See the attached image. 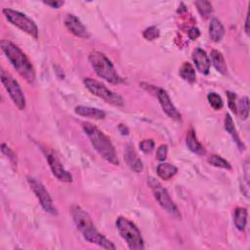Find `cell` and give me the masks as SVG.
Masks as SVG:
<instances>
[{
    "instance_id": "6da1fadb",
    "label": "cell",
    "mask_w": 250,
    "mask_h": 250,
    "mask_svg": "<svg viewBox=\"0 0 250 250\" xmlns=\"http://www.w3.org/2000/svg\"><path fill=\"white\" fill-rule=\"evenodd\" d=\"M72 216L77 230L82 233L83 237L94 244L99 245L105 249H115L116 246L103 235L96 228L95 225L89 216V214L81 208L79 205H73L72 207Z\"/></svg>"
},
{
    "instance_id": "7a4b0ae2",
    "label": "cell",
    "mask_w": 250,
    "mask_h": 250,
    "mask_svg": "<svg viewBox=\"0 0 250 250\" xmlns=\"http://www.w3.org/2000/svg\"><path fill=\"white\" fill-rule=\"evenodd\" d=\"M0 46L18 74L25 78L27 82L33 84L36 81V72L27 55L16 44L9 40H1Z\"/></svg>"
},
{
    "instance_id": "3957f363",
    "label": "cell",
    "mask_w": 250,
    "mask_h": 250,
    "mask_svg": "<svg viewBox=\"0 0 250 250\" xmlns=\"http://www.w3.org/2000/svg\"><path fill=\"white\" fill-rule=\"evenodd\" d=\"M82 128L89 138L92 146L99 153V154L112 164L119 165V159L117 157L115 149L108 136H106L99 128L89 122L82 123Z\"/></svg>"
},
{
    "instance_id": "277c9868",
    "label": "cell",
    "mask_w": 250,
    "mask_h": 250,
    "mask_svg": "<svg viewBox=\"0 0 250 250\" xmlns=\"http://www.w3.org/2000/svg\"><path fill=\"white\" fill-rule=\"evenodd\" d=\"M89 62L95 73L101 78L112 84H119L122 82V78L117 75L114 65L105 54L99 51H93L89 55Z\"/></svg>"
},
{
    "instance_id": "5b68a950",
    "label": "cell",
    "mask_w": 250,
    "mask_h": 250,
    "mask_svg": "<svg viewBox=\"0 0 250 250\" xmlns=\"http://www.w3.org/2000/svg\"><path fill=\"white\" fill-rule=\"evenodd\" d=\"M116 228L121 237L126 241L128 247L132 250L145 249L144 239L138 227L125 217H118L116 219Z\"/></svg>"
},
{
    "instance_id": "8992f818",
    "label": "cell",
    "mask_w": 250,
    "mask_h": 250,
    "mask_svg": "<svg viewBox=\"0 0 250 250\" xmlns=\"http://www.w3.org/2000/svg\"><path fill=\"white\" fill-rule=\"evenodd\" d=\"M148 180H149V185L154 195V198L158 202L160 207L163 210H165L168 214H170L172 217L176 219H181V213L177 205L174 203V201L170 197L166 189H164L163 186L153 177H150Z\"/></svg>"
},
{
    "instance_id": "52a82bcc",
    "label": "cell",
    "mask_w": 250,
    "mask_h": 250,
    "mask_svg": "<svg viewBox=\"0 0 250 250\" xmlns=\"http://www.w3.org/2000/svg\"><path fill=\"white\" fill-rule=\"evenodd\" d=\"M3 15L5 16L6 20L11 23L13 26L17 27L18 29H20L22 32L28 34L29 36H31L34 38H38V28L37 26V24L31 19L29 18L27 15L19 12V11H15L13 9H9V8H5L2 10Z\"/></svg>"
},
{
    "instance_id": "ba28073f",
    "label": "cell",
    "mask_w": 250,
    "mask_h": 250,
    "mask_svg": "<svg viewBox=\"0 0 250 250\" xmlns=\"http://www.w3.org/2000/svg\"><path fill=\"white\" fill-rule=\"evenodd\" d=\"M85 87L95 96L103 99L108 104H111L115 107H122L124 105V101L121 96L108 89L103 83L99 82L96 79L87 77L84 79Z\"/></svg>"
},
{
    "instance_id": "9c48e42d",
    "label": "cell",
    "mask_w": 250,
    "mask_h": 250,
    "mask_svg": "<svg viewBox=\"0 0 250 250\" xmlns=\"http://www.w3.org/2000/svg\"><path fill=\"white\" fill-rule=\"evenodd\" d=\"M1 82L19 110L26 108V98L18 81L5 70H1Z\"/></svg>"
},
{
    "instance_id": "30bf717a",
    "label": "cell",
    "mask_w": 250,
    "mask_h": 250,
    "mask_svg": "<svg viewBox=\"0 0 250 250\" xmlns=\"http://www.w3.org/2000/svg\"><path fill=\"white\" fill-rule=\"evenodd\" d=\"M28 182H29L33 192L37 195V197H38L40 205L42 206V208L47 213H50L52 215H56L57 210H56V208L53 204V200H52L49 192H47L46 188L44 187V185L40 181H38V179H36L34 177H28Z\"/></svg>"
},
{
    "instance_id": "8fae6325",
    "label": "cell",
    "mask_w": 250,
    "mask_h": 250,
    "mask_svg": "<svg viewBox=\"0 0 250 250\" xmlns=\"http://www.w3.org/2000/svg\"><path fill=\"white\" fill-rule=\"evenodd\" d=\"M46 158L49 163V166L51 168V171L53 175L61 182H66V183H71L73 182V176L71 173H69L65 167L63 166L62 162L60 159L53 154V153H47L46 154Z\"/></svg>"
},
{
    "instance_id": "7c38bea8",
    "label": "cell",
    "mask_w": 250,
    "mask_h": 250,
    "mask_svg": "<svg viewBox=\"0 0 250 250\" xmlns=\"http://www.w3.org/2000/svg\"><path fill=\"white\" fill-rule=\"evenodd\" d=\"M157 99L159 101V104L162 108V111L172 119L174 120H181L182 119V115L180 112L177 110V108L174 106L172 103L168 93L164 89H158L157 91Z\"/></svg>"
},
{
    "instance_id": "4fadbf2b",
    "label": "cell",
    "mask_w": 250,
    "mask_h": 250,
    "mask_svg": "<svg viewBox=\"0 0 250 250\" xmlns=\"http://www.w3.org/2000/svg\"><path fill=\"white\" fill-rule=\"evenodd\" d=\"M65 25L67 29L77 38H88L90 37V34L86 29V27L75 15H72V14L68 15L65 19Z\"/></svg>"
},
{
    "instance_id": "5bb4252c",
    "label": "cell",
    "mask_w": 250,
    "mask_h": 250,
    "mask_svg": "<svg viewBox=\"0 0 250 250\" xmlns=\"http://www.w3.org/2000/svg\"><path fill=\"white\" fill-rule=\"evenodd\" d=\"M192 57L196 70L202 75H208L210 71V60L206 52L200 48H196L193 50Z\"/></svg>"
},
{
    "instance_id": "9a60e30c",
    "label": "cell",
    "mask_w": 250,
    "mask_h": 250,
    "mask_svg": "<svg viewBox=\"0 0 250 250\" xmlns=\"http://www.w3.org/2000/svg\"><path fill=\"white\" fill-rule=\"evenodd\" d=\"M124 159L127 163V165L136 173H141L144 170V165L139 157L138 154L134 150V148L131 145H128L125 149L124 153Z\"/></svg>"
},
{
    "instance_id": "2e32d148",
    "label": "cell",
    "mask_w": 250,
    "mask_h": 250,
    "mask_svg": "<svg viewBox=\"0 0 250 250\" xmlns=\"http://www.w3.org/2000/svg\"><path fill=\"white\" fill-rule=\"evenodd\" d=\"M225 129L230 134V136L231 137V139L233 140V142L235 143L237 148L240 151H244L245 150V146H244V144L242 143V141L239 138V135H238V133L236 131V128L234 126L232 117L229 114H227L226 116H225Z\"/></svg>"
},
{
    "instance_id": "e0dca14e",
    "label": "cell",
    "mask_w": 250,
    "mask_h": 250,
    "mask_svg": "<svg viewBox=\"0 0 250 250\" xmlns=\"http://www.w3.org/2000/svg\"><path fill=\"white\" fill-rule=\"evenodd\" d=\"M75 112L77 115L88 118H93V119H104L106 117V113L96 109V108H91V107H85V106H77L75 109Z\"/></svg>"
},
{
    "instance_id": "ac0fdd59",
    "label": "cell",
    "mask_w": 250,
    "mask_h": 250,
    "mask_svg": "<svg viewBox=\"0 0 250 250\" xmlns=\"http://www.w3.org/2000/svg\"><path fill=\"white\" fill-rule=\"evenodd\" d=\"M186 144L189 150L196 154L202 155L205 154L204 147L200 144V142L197 140V137L195 135V132L193 129H190L187 133V138H186Z\"/></svg>"
},
{
    "instance_id": "d6986e66",
    "label": "cell",
    "mask_w": 250,
    "mask_h": 250,
    "mask_svg": "<svg viewBox=\"0 0 250 250\" xmlns=\"http://www.w3.org/2000/svg\"><path fill=\"white\" fill-rule=\"evenodd\" d=\"M209 36H210L211 40L214 42L221 41L225 36V29H224L222 23L217 18H213L210 22Z\"/></svg>"
},
{
    "instance_id": "ffe728a7",
    "label": "cell",
    "mask_w": 250,
    "mask_h": 250,
    "mask_svg": "<svg viewBox=\"0 0 250 250\" xmlns=\"http://www.w3.org/2000/svg\"><path fill=\"white\" fill-rule=\"evenodd\" d=\"M178 172V168L174 166L173 164L162 162L160 163L156 168V173L159 178H161L164 181H168L171 178H173Z\"/></svg>"
},
{
    "instance_id": "44dd1931",
    "label": "cell",
    "mask_w": 250,
    "mask_h": 250,
    "mask_svg": "<svg viewBox=\"0 0 250 250\" xmlns=\"http://www.w3.org/2000/svg\"><path fill=\"white\" fill-rule=\"evenodd\" d=\"M210 59H211L212 65L220 74L222 75L227 74L228 67H227L225 58L221 52H219L218 50H212L210 53Z\"/></svg>"
},
{
    "instance_id": "7402d4cb",
    "label": "cell",
    "mask_w": 250,
    "mask_h": 250,
    "mask_svg": "<svg viewBox=\"0 0 250 250\" xmlns=\"http://www.w3.org/2000/svg\"><path fill=\"white\" fill-rule=\"evenodd\" d=\"M233 223L235 228L240 231H243L246 228V224H247V210L244 207H237L234 211V219H233Z\"/></svg>"
},
{
    "instance_id": "603a6c76",
    "label": "cell",
    "mask_w": 250,
    "mask_h": 250,
    "mask_svg": "<svg viewBox=\"0 0 250 250\" xmlns=\"http://www.w3.org/2000/svg\"><path fill=\"white\" fill-rule=\"evenodd\" d=\"M179 75H180V77H181L185 81H187V82H189V83H191V84H192V83L195 82V78H196V77H195V70H194V68H193L190 63H188V62H185V63L181 66V68H180V70H179Z\"/></svg>"
},
{
    "instance_id": "cb8c5ba5",
    "label": "cell",
    "mask_w": 250,
    "mask_h": 250,
    "mask_svg": "<svg viewBox=\"0 0 250 250\" xmlns=\"http://www.w3.org/2000/svg\"><path fill=\"white\" fill-rule=\"evenodd\" d=\"M194 4L200 16L204 19H208L213 11L211 3L209 1H205V0H199V1H195Z\"/></svg>"
},
{
    "instance_id": "d4e9b609",
    "label": "cell",
    "mask_w": 250,
    "mask_h": 250,
    "mask_svg": "<svg viewBox=\"0 0 250 250\" xmlns=\"http://www.w3.org/2000/svg\"><path fill=\"white\" fill-rule=\"evenodd\" d=\"M208 163L212 166L215 167H219V168H224L227 170H231V165L229 161H227L226 159H224L223 157H221L220 155L217 154H212L208 157L207 159Z\"/></svg>"
},
{
    "instance_id": "484cf974",
    "label": "cell",
    "mask_w": 250,
    "mask_h": 250,
    "mask_svg": "<svg viewBox=\"0 0 250 250\" xmlns=\"http://www.w3.org/2000/svg\"><path fill=\"white\" fill-rule=\"evenodd\" d=\"M239 114L240 117L245 120L249 115V100L245 96L236 103V115Z\"/></svg>"
},
{
    "instance_id": "4316f807",
    "label": "cell",
    "mask_w": 250,
    "mask_h": 250,
    "mask_svg": "<svg viewBox=\"0 0 250 250\" xmlns=\"http://www.w3.org/2000/svg\"><path fill=\"white\" fill-rule=\"evenodd\" d=\"M207 100L210 104V106L215 110V111H220L224 107V102L223 99L221 98L220 95H218L215 92H211L207 95Z\"/></svg>"
},
{
    "instance_id": "83f0119b",
    "label": "cell",
    "mask_w": 250,
    "mask_h": 250,
    "mask_svg": "<svg viewBox=\"0 0 250 250\" xmlns=\"http://www.w3.org/2000/svg\"><path fill=\"white\" fill-rule=\"evenodd\" d=\"M143 37H144L145 39L153 41V40H154V39L159 38V30L156 27H154V26L150 27V28H148V29H146L144 31Z\"/></svg>"
},
{
    "instance_id": "f1b7e54d",
    "label": "cell",
    "mask_w": 250,
    "mask_h": 250,
    "mask_svg": "<svg viewBox=\"0 0 250 250\" xmlns=\"http://www.w3.org/2000/svg\"><path fill=\"white\" fill-rule=\"evenodd\" d=\"M227 94V97H228V105H229V108L231 109V111L236 115V95L233 93V92H231V91H227L226 92Z\"/></svg>"
},
{
    "instance_id": "f546056e",
    "label": "cell",
    "mask_w": 250,
    "mask_h": 250,
    "mask_svg": "<svg viewBox=\"0 0 250 250\" xmlns=\"http://www.w3.org/2000/svg\"><path fill=\"white\" fill-rule=\"evenodd\" d=\"M140 149L145 154H151L154 149V142L151 139L144 140L140 143Z\"/></svg>"
},
{
    "instance_id": "4dcf8cb0",
    "label": "cell",
    "mask_w": 250,
    "mask_h": 250,
    "mask_svg": "<svg viewBox=\"0 0 250 250\" xmlns=\"http://www.w3.org/2000/svg\"><path fill=\"white\" fill-rule=\"evenodd\" d=\"M168 154V147L166 145H161L156 152V158L159 161H164L167 157Z\"/></svg>"
},
{
    "instance_id": "1f68e13d",
    "label": "cell",
    "mask_w": 250,
    "mask_h": 250,
    "mask_svg": "<svg viewBox=\"0 0 250 250\" xmlns=\"http://www.w3.org/2000/svg\"><path fill=\"white\" fill-rule=\"evenodd\" d=\"M1 151H2V153H3L4 154H6L13 162L16 161V154H14V152H13L7 145L2 144V146H1Z\"/></svg>"
},
{
    "instance_id": "d6a6232c",
    "label": "cell",
    "mask_w": 250,
    "mask_h": 250,
    "mask_svg": "<svg viewBox=\"0 0 250 250\" xmlns=\"http://www.w3.org/2000/svg\"><path fill=\"white\" fill-rule=\"evenodd\" d=\"M188 36H189L190 39H192V40H195V39H197V38H199V36H200V32H199V30H198L197 28L192 27V28H191V29L189 30V32H188Z\"/></svg>"
},
{
    "instance_id": "836d02e7",
    "label": "cell",
    "mask_w": 250,
    "mask_h": 250,
    "mask_svg": "<svg viewBox=\"0 0 250 250\" xmlns=\"http://www.w3.org/2000/svg\"><path fill=\"white\" fill-rule=\"evenodd\" d=\"M44 4L52 7V8H60L61 6H63L65 4L64 1H44Z\"/></svg>"
},
{
    "instance_id": "e575fe53",
    "label": "cell",
    "mask_w": 250,
    "mask_h": 250,
    "mask_svg": "<svg viewBox=\"0 0 250 250\" xmlns=\"http://www.w3.org/2000/svg\"><path fill=\"white\" fill-rule=\"evenodd\" d=\"M118 130L122 135H128L129 134V129L124 125V124H119Z\"/></svg>"
},
{
    "instance_id": "d590c367",
    "label": "cell",
    "mask_w": 250,
    "mask_h": 250,
    "mask_svg": "<svg viewBox=\"0 0 250 250\" xmlns=\"http://www.w3.org/2000/svg\"><path fill=\"white\" fill-rule=\"evenodd\" d=\"M248 19H249V16H248V14H247V16H246V19H245V33H246V35L248 36L249 35V29H248Z\"/></svg>"
}]
</instances>
